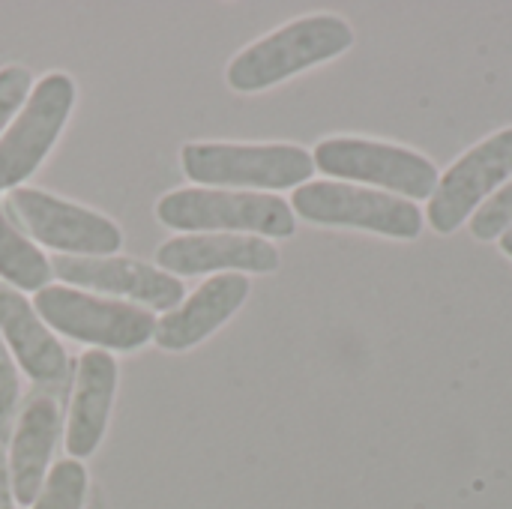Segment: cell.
<instances>
[{"label": "cell", "instance_id": "cell-1", "mask_svg": "<svg viewBox=\"0 0 512 509\" xmlns=\"http://www.w3.org/2000/svg\"><path fill=\"white\" fill-rule=\"evenodd\" d=\"M354 45V30L339 15H303L243 48L228 63V84L240 93L267 90L297 72H306Z\"/></svg>", "mask_w": 512, "mask_h": 509}, {"label": "cell", "instance_id": "cell-2", "mask_svg": "<svg viewBox=\"0 0 512 509\" xmlns=\"http://www.w3.org/2000/svg\"><path fill=\"white\" fill-rule=\"evenodd\" d=\"M156 216L162 225L177 231H249L252 237H291L297 231L294 210L285 198L267 192H234V189H174L159 198Z\"/></svg>", "mask_w": 512, "mask_h": 509}, {"label": "cell", "instance_id": "cell-3", "mask_svg": "<svg viewBox=\"0 0 512 509\" xmlns=\"http://www.w3.org/2000/svg\"><path fill=\"white\" fill-rule=\"evenodd\" d=\"M183 174L192 183L249 189H291L315 174V159L297 144H210L192 141L180 150Z\"/></svg>", "mask_w": 512, "mask_h": 509}, {"label": "cell", "instance_id": "cell-4", "mask_svg": "<svg viewBox=\"0 0 512 509\" xmlns=\"http://www.w3.org/2000/svg\"><path fill=\"white\" fill-rule=\"evenodd\" d=\"M33 309L45 327L105 351H135L156 333V318L150 309L93 297L69 285H45L36 291Z\"/></svg>", "mask_w": 512, "mask_h": 509}, {"label": "cell", "instance_id": "cell-5", "mask_svg": "<svg viewBox=\"0 0 512 509\" xmlns=\"http://www.w3.org/2000/svg\"><path fill=\"white\" fill-rule=\"evenodd\" d=\"M291 210L315 225L360 228L396 240H417L423 231V213L414 201L354 183H303L291 195Z\"/></svg>", "mask_w": 512, "mask_h": 509}, {"label": "cell", "instance_id": "cell-6", "mask_svg": "<svg viewBox=\"0 0 512 509\" xmlns=\"http://www.w3.org/2000/svg\"><path fill=\"white\" fill-rule=\"evenodd\" d=\"M312 159L327 177L372 183L405 201L432 198L441 180L435 162L423 153L369 138H327L315 147Z\"/></svg>", "mask_w": 512, "mask_h": 509}, {"label": "cell", "instance_id": "cell-7", "mask_svg": "<svg viewBox=\"0 0 512 509\" xmlns=\"http://www.w3.org/2000/svg\"><path fill=\"white\" fill-rule=\"evenodd\" d=\"M75 105V81L66 72L42 75L24 108L0 135V189L24 183L54 147L66 117Z\"/></svg>", "mask_w": 512, "mask_h": 509}, {"label": "cell", "instance_id": "cell-8", "mask_svg": "<svg viewBox=\"0 0 512 509\" xmlns=\"http://www.w3.org/2000/svg\"><path fill=\"white\" fill-rule=\"evenodd\" d=\"M9 207L24 231L48 249L81 258H105L123 246V234L111 219L42 189H12Z\"/></svg>", "mask_w": 512, "mask_h": 509}, {"label": "cell", "instance_id": "cell-9", "mask_svg": "<svg viewBox=\"0 0 512 509\" xmlns=\"http://www.w3.org/2000/svg\"><path fill=\"white\" fill-rule=\"evenodd\" d=\"M512 177V126L489 135L438 180L426 219L438 234H453Z\"/></svg>", "mask_w": 512, "mask_h": 509}, {"label": "cell", "instance_id": "cell-10", "mask_svg": "<svg viewBox=\"0 0 512 509\" xmlns=\"http://www.w3.org/2000/svg\"><path fill=\"white\" fill-rule=\"evenodd\" d=\"M51 270L57 279L69 282L72 288H90V291H105L117 297H129L135 303H144L150 309H165L171 312L174 306L183 303V282L162 273L159 267H150L135 258H81V255H54Z\"/></svg>", "mask_w": 512, "mask_h": 509}, {"label": "cell", "instance_id": "cell-11", "mask_svg": "<svg viewBox=\"0 0 512 509\" xmlns=\"http://www.w3.org/2000/svg\"><path fill=\"white\" fill-rule=\"evenodd\" d=\"M156 264L168 276H195L216 270L273 273L279 270V252L273 243L252 234H183L156 249Z\"/></svg>", "mask_w": 512, "mask_h": 509}, {"label": "cell", "instance_id": "cell-12", "mask_svg": "<svg viewBox=\"0 0 512 509\" xmlns=\"http://www.w3.org/2000/svg\"><path fill=\"white\" fill-rule=\"evenodd\" d=\"M249 297V279L243 273H219L207 279L192 297L165 312L156 321V345L162 351H189L216 333Z\"/></svg>", "mask_w": 512, "mask_h": 509}, {"label": "cell", "instance_id": "cell-13", "mask_svg": "<svg viewBox=\"0 0 512 509\" xmlns=\"http://www.w3.org/2000/svg\"><path fill=\"white\" fill-rule=\"evenodd\" d=\"M117 390V363L108 351H84L78 360L69 420H66V450L69 459H87L102 444L111 402Z\"/></svg>", "mask_w": 512, "mask_h": 509}, {"label": "cell", "instance_id": "cell-14", "mask_svg": "<svg viewBox=\"0 0 512 509\" xmlns=\"http://www.w3.org/2000/svg\"><path fill=\"white\" fill-rule=\"evenodd\" d=\"M60 435V408L51 396L33 393L12 432L9 447V480L15 504H33L48 480V459Z\"/></svg>", "mask_w": 512, "mask_h": 509}, {"label": "cell", "instance_id": "cell-15", "mask_svg": "<svg viewBox=\"0 0 512 509\" xmlns=\"http://www.w3.org/2000/svg\"><path fill=\"white\" fill-rule=\"evenodd\" d=\"M0 336L6 339L9 351L30 381L60 384L66 378L69 357L63 345L51 336L33 303H27L24 294L6 282H0Z\"/></svg>", "mask_w": 512, "mask_h": 509}, {"label": "cell", "instance_id": "cell-16", "mask_svg": "<svg viewBox=\"0 0 512 509\" xmlns=\"http://www.w3.org/2000/svg\"><path fill=\"white\" fill-rule=\"evenodd\" d=\"M48 273V258L0 210V279L15 285V291H42Z\"/></svg>", "mask_w": 512, "mask_h": 509}, {"label": "cell", "instance_id": "cell-17", "mask_svg": "<svg viewBox=\"0 0 512 509\" xmlns=\"http://www.w3.org/2000/svg\"><path fill=\"white\" fill-rule=\"evenodd\" d=\"M87 495V471L75 459H63L48 471V480L33 509H81Z\"/></svg>", "mask_w": 512, "mask_h": 509}, {"label": "cell", "instance_id": "cell-18", "mask_svg": "<svg viewBox=\"0 0 512 509\" xmlns=\"http://www.w3.org/2000/svg\"><path fill=\"white\" fill-rule=\"evenodd\" d=\"M512 228V180H507L474 216H471V234L477 240H501Z\"/></svg>", "mask_w": 512, "mask_h": 509}, {"label": "cell", "instance_id": "cell-19", "mask_svg": "<svg viewBox=\"0 0 512 509\" xmlns=\"http://www.w3.org/2000/svg\"><path fill=\"white\" fill-rule=\"evenodd\" d=\"M18 402H21V381L18 369L12 363L9 348L0 339V447L12 441V426L18 420Z\"/></svg>", "mask_w": 512, "mask_h": 509}, {"label": "cell", "instance_id": "cell-20", "mask_svg": "<svg viewBox=\"0 0 512 509\" xmlns=\"http://www.w3.org/2000/svg\"><path fill=\"white\" fill-rule=\"evenodd\" d=\"M30 90H33L30 69H24L21 63H9L0 69V135L9 129L12 117L24 108Z\"/></svg>", "mask_w": 512, "mask_h": 509}, {"label": "cell", "instance_id": "cell-21", "mask_svg": "<svg viewBox=\"0 0 512 509\" xmlns=\"http://www.w3.org/2000/svg\"><path fill=\"white\" fill-rule=\"evenodd\" d=\"M0 509H15L12 498V480H9V459L0 447Z\"/></svg>", "mask_w": 512, "mask_h": 509}, {"label": "cell", "instance_id": "cell-22", "mask_svg": "<svg viewBox=\"0 0 512 509\" xmlns=\"http://www.w3.org/2000/svg\"><path fill=\"white\" fill-rule=\"evenodd\" d=\"M501 249H504V255H510L512 258V228L504 234V237H501Z\"/></svg>", "mask_w": 512, "mask_h": 509}]
</instances>
